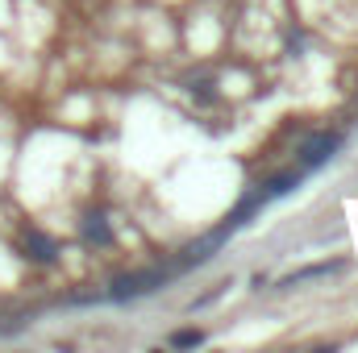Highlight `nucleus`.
Listing matches in <instances>:
<instances>
[{
  "mask_svg": "<svg viewBox=\"0 0 358 353\" xmlns=\"http://www.w3.org/2000/svg\"><path fill=\"white\" fill-rule=\"evenodd\" d=\"M21 246H25V254H29L34 262H55V254H59V246H55V237H46L42 229H25V237H21Z\"/></svg>",
  "mask_w": 358,
  "mask_h": 353,
  "instance_id": "20e7f679",
  "label": "nucleus"
},
{
  "mask_svg": "<svg viewBox=\"0 0 358 353\" xmlns=\"http://www.w3.org/2000/svg\"><path fill=\"white\" fill-rule=\"evenodd\" d=\"M338 150H342V137H338V133H308L304 146H300V158H304V167H321V163H329Z\"/></svg>",
  "mask_w": 358,
  "mask_h": 353,
  "instance_id": "7ed1b4c3",
  "label": "nucleus"
},
{
  "mask_svg": "<svg viewBox=\"0 0 358 353\" xmlns=\"http://www.w3.org/2000/svg\"><path fill=\"white\" fill-rule=\"evenodd\" d=\"M292 187H300V171H283V175H275L263 183V191H267V200H275V195H287Z\"/></svg>",
  "mask_w": 358,
  "mask_h": 353,
  "instance_id": "0eeeda50",
  "label": "nucleus"
},
{
  "mask_svg": "<svg viewBox=\"0 0 358 353\" xmlns=\"http://www.w3.org/2000/svg\"><path fill=\"white\" fill-rule=\"evenodd\" d=\"M171 345L176 350H196V345H204V333L200 329H179V333H171Z\"/></svg>",
  "mask_w": 358,
  "mask_h": 353,
  "instance_id": "6e6552de",
  "label": "nucleus"
},
{
  "mask_svg": "<svg viewBox=\"0 0 358 353\" xmlns=\"http://www.w3.org/2000/svg\"><path fill=\"white\" fill-rule=\"evenodd\" d=\"M338 270H346V262H317V266H304V270H292L279 287H300V283H308V278H329V274H338Z\"/></svg>",
  "mask_w": 358,
  "mask_h": 353,
  "instance_id": "39448f33",
  "label": "nucleus"
},
{
  "mask_svg": "<svg viewBox=\"0 0 358 353\" xmlns=\"http://www.w3.org/2000/svg\"><path fill=\"white\" fill-rule=\"evenodd\" d=\"M84 241L88 246H113V229H108V220L104 216H84Z\"/></svg>",
  "mask_w": 358,
  "mask_h": 353,
  "instance_id": "423d86ee",
  "label": "nucleus"
},
{
  "mask_svg": "<svg viewBox=\"0 0 358 353\" xmlns=\"http://www.w3.org/2000/svg\"><path fill=\"white\" fill-rule=\"evenodd\" d=\"M167 278H171V270H163V266H155V270H138V274H121V278H113L108 295H113V299H138V295L159 291Z\"/></svg>",
  "mask_w": 358,
  "mask_h": 353,
  "instance_id": "f257e3e1",
  "label": "nucleus"
},
{
  "mask_svg": "<svg viewBox=\"0 0 358 353\" xmlns=\"http://www.w3.org/2000/svg\"><path fill=\"white\" fill-rule=\"evenodd\" d=\"M229 233H234L229 225H217L213 233H204L200 241H192V246L183 250V258H179V266H200V262H208V258H213V254H217V250L225 246V237H229Z\"/></svg>",
  "mask_w": 358,
  "mask_h": 353,
  "instance_id": "f03ea898",
  "label": "nucleus"
}]
</instances>
